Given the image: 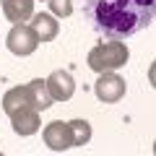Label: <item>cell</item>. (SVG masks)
Here are the masks:
<instances>
[{"instance_id":"obj_3","label":"cell","mask_w":156,"mask_h":156,"mask_svg":"<svg viewBox=\"0 0 156 156\" xmlns=\"http://www.w3.org/2000/svg\"><path fill=\"white\" fill-rule=\"evenodd\" d=\"M5 44L13 55H31L39 47V37L31 26H23V23H13V29L8 31Z\"/></svg>"},{"instance_id":"obj_11","label":"cell","mask_w":156,"mask_h":156,"mask_svg":"<svg viewBox=\"0 0 156 156\" xmlns=\"http://www.w3.org/2000/svg\"><path fill=\"white\" fill-rule=\"evenodd\" d=\"M31 94H34V101H37V109L39 112H44V109H50L52 107V96H50V91H47V83L42 81V78H37V81H31Z\"/></svg>"},{"instance_id":"obj_13","label":"cell","mask_w":156,"mask_h":156,"mask_svg":"<svg viewBox=\"0 0 156 156\" xmlns=\"http://www.w3.org/2000/svg\"><path fill=\"white\" fill-rule=\"evenodd\" d=\"M50 8H52L55 16L68 18V16L73 13V0H50Z\"/></svg>"},{"instance_id":"obj_10","label":"cell","mask_w":156,"mask_h":156,"mask_svg":"<svg viewBox=\"0 0 156 156\" xmlns=\"http://www.w3.org/2000/svg\"><path fill=\"white\" fill-rule=\"evenodd\" d=\"M31 29L37 31L39 42H52V39L57 37V31H60V23H57L50 13H37V16L31 18Z\"/></svg>"},{"instance_id":"obj_7","label":"cell","mask_w":156,"mask_h":156,"mask_svg":"<svg viewBox=\"0 0 156 156\" xmlns=\"http://www.w3.org/2000/svg\"><path fill=\"white\" fill-rule=\"evenodd\" d=\"M44 83H47V91H50L52 101H68L76 94V81H73V76L68 70H52Z\"/></svg>"},{"instance_id":"obj_9","label":"cell","mask_w":156,"mask_h":156,"mask_svg":"<svg viewBox=\"0 0 156 156\" xmlns=\"http://www.w3.org/2000/svg\"><path fill=\"white\" fill-rule=\"evenodd\" d=\"M13 130L18 135H34L39 130V112L37 109H21L16 115H11Z\"/></svg>"},{"instance_id":"obj_2","label":"cell","mask_w":156,"mask_h":156,"mask_svg":"<svg viewBox=\"0 0 156 156\" xmlns=\"http://www.w3.org/2000/svg\"><path fill=\"white\" fill-rule=\"evenodd\" d=\"M130 52L128 47L120 42V39H112V42H101L96 44L94 50L89 52V68L94 73H109V70H117L128 62Z\"/></svg>"},{"instance_id":"obj_12","label":"cell","mask_w":156,"mask_h":156,"mask_svg":"<svg viewBox=\"0 0 156 156\" xmlns=\"http://www.w3.org/2000/svg\"><path fill=\"white\" fill-rule=\"evenodd\" d=\"M70 130H73V140H76V146H86L91 140V125L86 122V120H73Z\"/></svg>"},{"instance_id":"obj_8","label":"cell","mask_w":156,"mask_h":156,"mask_svg":"<svg viewBox=\"0 0 156 156\" xmlns=\"http://www.w3.org/2000/svg\"><path fill=\"white\" fill-rule=\"evenodd\" d=\"M0 5H3V13L8 16V21L13 23L29 21L34 13V0H0Z\"/></svg>"},{"instance_id":"obj_4","label":"cell","mask_w":156,"mask_h":156,"mask_svg":"<svg viewBox=\"0 0 156 156\" xmlns=\"http://www.w3.org/2000/svg\"><path fill=\"white\" fill-rule=\"evenodd\" d=\"M94 94H96V99L104 101V104H115V101H120L125 96V81L117 76L115 70L99 73V81L94 83Z\"/></svg>"},{"instance_id":"obj_6","label":"cell","mask_w":156,"mask_h":156,"mask_svg":"<svg viewBox=\"0 0 156 156\" xmlns=\"http://www.w3.org/2000/svg\"><path fill=\"white\" fill-rule=\"evenodd\" d=\"M44 143L50 146L52 151H68L76 146L73 140V130H70V122H62V120H55L44 128Z\"/></svg>"},{"instance_id":"obj_5","label":"cell","mask_w":156,"mask_h":156,"mask_svg":"<svg viewBox=\"0 0 156 156\" xmlns=\"http://www.w3.org/2000/svg\"><path fill=\"white\" fill-rule=\"evenodd\" d=\"M3 109H5V115H16V112L21 109H37V101H34V94H31V86H13L11 91H5V96H3ZM39 112V109H37Z\"/></svg>"},{"instance_id":"obj_1","label":"cell","mask_w":156,"mask_h":156,"mask_svg":"<svg viewBox=\"0 0 156 156\" xmlns=\"http://www.w3.org/2000/svg\"><path fill=\"white\" fill-rule=\"evenodd\" d=\"M86 21L107 39H128L151 26L156 0H83Z\"/></svg>"}]
</instances>
